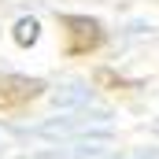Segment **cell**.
I'll list each match as a JSON object with an SVG mask.
<instances>
[{"mask_svg":"<svg viewBox=\"0 0 159 159\" xmlns=\"http://www.w3.org/2000/svg\"><path fill=\"white\" fill-rule=\"evenodd\" d=\"M59 26L67 34V56H74V59H85L104 48V26L89 15H63Z\"/></svg>","mask_w":159,"mask_h":159,"instance_id":"obj_1","label":"cell"},{"mask_svg":"<svg viewBox=\"0 0 159 159\" xmlns=\"http://www.w3.org/2000/svg\"><path fill=\"white\" fill-rule=\"evenodd\" d=\"M44 93L41 78H26V74H0V111H22L26 104H34Z\"/></svg>","mask_w":159,"mask_h":159,"instance_id":"obj_2","label":"cell"},{"mask_svg":"<svg viewBox=\"0 0 159 159\" xmlns=\"http://www.w3.org/2000/svg\"><path fill=\"white\" fill-rule=\"evenodd\" d=\"M96 85H100V89H111V93H122V89H137L133 81L119 78V74H115V70H107V67H100V70H96Z\"/></svg>","mask_w":159,"mask_h":159,"instance_id":"obj_3","label":"cell"},{"mask_svg":"<svg viewBox=\"0 0 159 159\" xmlns=\"http://www.w3.org/2000/svg\"><path fill=\"white\" fill-rule=\"evenodd\" d=\"M37 19H19L15 22V44H22V48H30L34 41H37Z\"/></svg>","mask_w":159,"mask_h":159,"instance_id":"obj_4","label":"cell"}]
</instances>
